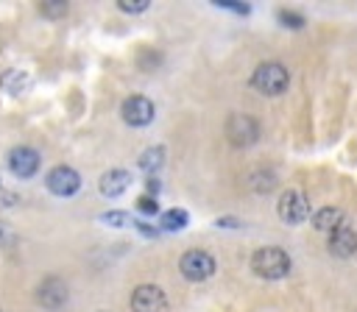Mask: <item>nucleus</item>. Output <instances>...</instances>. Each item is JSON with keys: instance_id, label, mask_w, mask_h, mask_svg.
I'll use <instances>...</instances> for the list:
<instances>
[{"instance_id": "nucleus-1", "label": "nucleus", "mask_w": 357, "mask_h": 312, "mask_svg": "<svg viewBox=\"0 0 357 312\" xmlns=\"http://www.w3.org/2000/svg\"><path fill=\"white\" fill-rule=\"evenodd\" d=\"M251 270L262 279H284L290 273V256L279 245H265V248L254 251Z\"/></svg>"}, {"instance_id": "nucleus-2", "label": "nucleus", "mask_w": 357, "mask_h": 312, "mask_svg": "<svg viewBox=\"0 0 357 312\" xmlns=\"http://www.w3.org/2000/svg\"><path fill=\"white\" fill-rule=\"evenodd\" d=\"M287 81H290V75L279 61H265L251 75V86L262 95H282L287 89Z\"/></svg>"}, {"instance_id": "nucleus-3", "label": "nucleus", "mask_w": 357, "mask_h": 312, "mask_svg": "<svg viewBox=\"0 0 357 312\" xmlns=\"http://www.w3.org/2000/svg\"><path fill=\"white\" fill-rule=\"evenodd\" d=\"M178 270L187 281H206L212 273H215V259L206 254V251H187L181 259H178Z\"/></svg>"}, {"instance_id": "nucleus-4", "label": "nucleus", "mask_w": 357, "mask_h": 312, "mask_svg": "<svg viewBox=\"0 0 357 312\" xmlns=\"http://www.w3.org/2000/svg\"><path fill=\"white\" fill-rule=\"evenodd\" d=\"M131 312H167V295L156 284H139L131 292Z\"/></svg>"}, {"instance_id": "nucleus-5", "label": "nucleus", "mask_w": 357, "mask_h": 312, "mask_svg": "<svg viewBox=\"0 0 357 312\" xmlns=\"http://www.w3.org/2000/svg\"><path fill=\"white\" fill-rule=\"evenodd\" d=\"M276 209L284 223H304L310 217V198L298 189H287V192H282Z\"/></svg>"}, {"instance_id": "nucleus-6", "label": "nucleus", "mask_w": 357, "mask_h": 312, "mask_svg": "<svg viewBox=\"0 0 357 312\" xmlns=\"http://www.w3.org/2000/svg\"><path fill=\"white\" fill-rule=\"evenodd\" d=\"M45 184H47V189H50L53 195H59V198H70V195H75V192L81 189V176H78L73 167L59 164V167H53V170L47 173Z\"/></svg>"}, {"instance_id": "nucleus-7", "label": "nucleus", "mask_w": 357, "mask_h": 312, "mask_svg": "<svg viewBox=\"0 0 357 312\" xmlns=\"http://www.w3.org/2000/svg\"><path fill=\"white\" fill-rule=\"evenodd\" d=\"M226 136L231 145H251L259 136V123L251 114H231L226 123Z\"/></svg>"}, {"instance_id": "nucleus-8", "label": "nucleus", "mask_w": 357, "mask_h": 312, "mask_svg": "<svg viewBox=\"0 0 357 312\" xmlns=\"http://www.w3.org/2000/svg\"><path fill=\"white\" fill-rule=\"evenodd\" d=\"M8 170L17 178H31L39 170V153L28 145H17L8 150Z\"/></svg>"}, {"instance_id": "nucleus-9", "label": "nucleus", "mask_w": 357, "mask_h": 312, "mask_svg": "<svg viewBox=\"0 0 357 312\" xmlns=\"http://www.w3.org/2000/svg\"><path fill=\"white\" fill-rule=\"evenodd\" d=\"M120 114L128 125H148L153 120V103L145 95H131V98L123 100Z\"/></svg>"}, {"instance_id": "nucleus-10", "label": "nucleus", "mask_w": 357, "mask_h": 312, "mask_svg": "<svg viewBox=\"0 0 357 312\" xmlns=\"http://www.w3.org/2000/svg\"><path fill=\"white\" fill-rule=\"evenodd\" d=\"M36 298L45 309H59L64 301H67V284L59 279V276H47L39 290H36Z\"/></svg>"}, {"instance_id": "nucleus-11", "label": "nucleus", "mask_w": 357, "mask_h": 312, "mask_svg": "<svg viewBox=\"0 0 357 312\" xmlns=\"http://www.w3.org/2000/svg\"><path fill=\"white\" fill-rule=\"evenodd\" d=\"M326 248L335 254V256H351L354 251H357V234H354V228H349V226H337V228H332L329 231V240H326Z\"/></svg>"}, {"instance_id": "nucleus-12", "label": "nucleus", "mask_w": 357, "mask_h": 312, "mask_svg": "<svg viewBox=\"0 0 357 312\" xmlns=\"http://www.w3.org/2000/svg\"><path fill=\"white\" fill-rule=\"evenodd\" d=\"M98 184H100V195H106V198H117V195H123V192L128 189V184H131V176H128V170H120V167H114V170L103 173Z\"/></svg>"}, {"instance_id": "nucleus-13", "label": "nucleus", "mask_w": 357, "mask_h": 312, "mask_svg": "<svg viewBox=\"0 0 357 312\" xmlns=\"http://www.w3.org/2000/svg\"><path fill=\"white\" fill-rule=\"evenodd\" d=\"M0 86L8 92V95H22L31 89V75L25 70H6L3 78H0Z\"/></svg>"}, {"instance_id": "nucleus-14", "label": "nucleus", "mask_w": 357, "mask_h": 312, "mask_svg": "<svg viewBox=\"0 0 357 312\" xmlns=\"http://www.w3.org/2000/svg\"><path fill=\"white\" fill-rule=\"evenodd\" d=\"M340 220H343V214H340V209H335V206H324V209H318V212L312 214V226H315L318 231H332V228L340 226Z\"/></svg>"}, {"instance_id": "nucleus-15", "label": "nucleus", "mask_w": 357, "mask_h": 312, "mask_svg": "<svg viewBox=\"0 0 357 312\" xmlns=\"http://www.w3.org/2000/svg\"><path fill=\"white\" fill-rule=\"evenodd\" d=\"M162 162H165V148H162V145L148 148V150H142V153H139V167H142L145 173L159 170V167H162Z\"/></svg>"}, {"instance_id": "nucleus-16", "label": "nucleus", "mask_w": 357, "mask_h": 312, "mask_svg": "<svg viewBox=\"0 0 357 312\" xmlns=\"http://www.w3.org/2000/svg\"><path fill=\"white\" fill-rule=\"evenodd\" d=\"M187 212L184 209H170V212H165L162 214V228H167V231H181L184 226H187Z\"/></svg>"}, {"instance_id": "nucleus-17", "label": "nucleus", "mask_w": 357, "mask_h": 312, "mask_svg": "<svg viewBox=\"0 0 357 312\" xmlns=\"http://www.w3.org/2000/svg\"><path fill=\"white\" fill-rule=\"evenodd\" d=\"M39 11L45 17H64L67 14V3L64 0H42L39 3Z\"/></svg>"}, {"instance_id": "nucleus-18", "label": "nucleus", "mask_w": 357, "mask_h": 312, "mask_svg": "<svg viewBox=\"0 0 357 312\" xmlns=\"http://www.w3.org/2000/svg\"><path fill=\"white\" fill-rule=\"evenodd\" d=\"M276 20H279L282 25L293 28V31L304 28V17H301V14H296V11H279V14H276Z\"/></svg>"}, {"instance_id": "nucleus-19", "label": "nucleus", "mask_w": 357, "mask_h": 312, "mask_svg": "<svg viewBox=\"0 0 357 312\" xmlns=\"http://www.w3.org/2000/svg\"><path fill=\"white\" fill-rule=\"evenodd\" d=\"M137 209H139L142 214H156V212H159V203H156V198H151V195H139V198H137Z\"/></svg>"}, {"instance_id": "nucleus-20", "label": "nucleus", "mask_w": 357, "mask_h": 312, "mask_svg": "<svg viewBox=\"0 0 357 312\" xmlns=\"http://www.w3.org/2000/svg\"><path fill=\"white\" fill-rule=\"evenodd\" d=\"M117 6H120L123 11H131V14H139V11H145V8L151 6V0H117Z\"/></svg>"}, {"instance_id": "nucleus-21", "label": "nucleus", "mask_w": 357, "mask_h": 312, "mask_svg": "<svg viewBox=\"0 0 357 312\" xmlns=\"http://www.w3.org/2000/svg\"><path fill=\"white\" fill-rule=\"evenodd\" d=\"M218 8H229V11H237V14H248L251 6L248 3H237V0H215Z\"/></svg>"}, {"instance_id": "nucleus-22", "label": "nucleus", "mask_w": 357, "mask_h": 312, "mask_svg": "<svg viewBox=\"0 0 357 312\" xmlns=\"http://www.w3.org/2000/svg\"><path fill=\"white\" fill-rule=\"evenodd\" d=\"M100 220H103V223H109V226H126L131 217H128V214H123V212H109V214H100Z\"/></svg>"}, {"instance_id": "nucleus-23", "label": "nucleus", "mask_w": 357, "mask_h": 312, "mask_svg": "<svg viewBox=\"0 0 357 312\" xmlns=\"http://www.w3.org/2000/svg\"><path fill=\"white\" fill-rule=\"evenodd\" d=\"M20 198H17V192H11V189H6V184L0 181V206L3 209H8V206H14Z\"/></svg>"}, {"instance_id": "nucleus-24", "label": "nucleus", "mask_w": 357, "mask_h": 312, "mask_svg": "<svg viewBox=\"0 0 357 312\" xmlns=\"http://www.w3.org/2000/svg\"><path fill=\"white\" fill-rule=\"evenodd\" d=\"M145 189H148L151 198H156V192H159V181H156V178H148V181H145Z\"/></svg>"}, {"instance_id": "nucleus-25", "label": "nucleus", "mask_w": 357, "mask_h": 312, "mask_svg": "<svg viewBox=\"0 0 357 312\" xmlns=\"http://www.w3.org/2000/svg\"><path fill=\"white\" fill-rule=\"evenodd\" d=\"M8 240H11V231H8V226H6V223H0V245H3V242H8Z\"/></svg>"}, {"instance_id": "nucleus-26", "label": "nucleus", "mask_w": 357, "mask_h": 312, "mask_svg": "<svg viewBox=\"0 0 357 312\" xmlns=\"http://www.w3.org/2000/svg\"><path fill=\"white\" fill-rule=\"evenodd\" d=\"M137 228H139V231H142L145 237H153V234H156V228H151L148 223H137Z\"/></svg>"}]
</instances>
